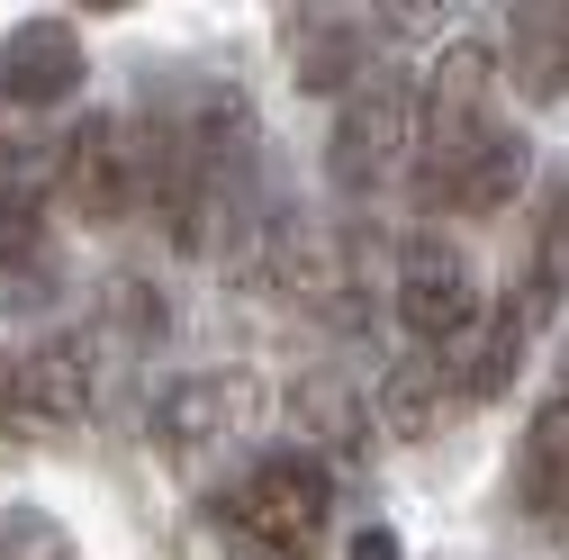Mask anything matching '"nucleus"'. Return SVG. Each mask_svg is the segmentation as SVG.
<instances>
[{"label": "nucleus", "mask_w": 569, "mask_h": 560, "mask_svg": "<svg viewBox=\"0 0 569 560\" xmlns=\"http://www.w3.org/2000/svg\"><path fill=\"white\" fill-rule=\"evenodd\" d=\"M0 560H73V533L37 507H10L0 516Z\"/></svg>", "instance_id": "20"}, {"label": "nucleus", "mask_w": 569, "mask_h": 560, "mask_svg": "<svg viewBox=\"0 0 569 560\" xmlns=\"http://www.w3.org/2000/svg\"><path fill=\"white\" fill-rule=\"evenodd\" d=\"M100 407V334L91 326H54L28 353H10L0 380V426L10 434H63Z\"/></svg>", "instance_id": "4"}, {"label": "nucleus", "mask_w": 569, "mask_h": 560, "mask_svg": "<svg viewBox=\"0 0 569 560\" xmlns=\"http://www.w3.org/2000/svg\"><path fill=\"white\" fill-rule=\"evenodd\" d=\"M352 560H398V542H389V533L371 524V533H352Z\"/></svg>", "instance_id": "21"}, {"label": "nucleus", "mask_w": 569, "mask_h": 560, "mask_svg": "<svg viewBox=\"0 0 569 560\" xmlns=\"http://www.w3.org/2000/svg\"><path fill=\"white\" fill-rule=\"evenodd\" d=\"M280 37H290V82L317 91V100H352L362 82V19L352 10H280Z\"/></svg>", "instance_id": "10"}, {"label": "nucleus", "mask_w": 569, "mask_h": 560, "mask_svg": "<svg viewBox=\"0 0 569 560\" xmlns=\"http://www.w3.org/2000/svg\"><path fill=\"white\" fill-rule=\"evenodd\" d=\"M326 163H335L343 190H398V181H416V91L398 73L362 82V91L335 109Z\"/></svg>", "instance_id": "6"}, {"label": "nucleus", "mask_w": 569, "mask_h": 560, "mask_svg": "<svg viewBox=\"0 0 569 560\" xmlns=\"http://www.w3.org/2000/svg\"><path fill=\"white\" fill-rule=\"evenodd\" d=\"M91 54H82V28L73 19H19L0 37V100L10 109H63L82 91Z\"/></svg>", "instance_id": "9"}, {"label": "nucleus", "mask_w": 569, "mask_h": 560, "mask_svg": "<svg viewBox=\"0 0 569 560\" xmlns=\"http://www.w3.org/2000/svg\"><path fill=\"white\" fill-rule=\"evenodd\" d=\"M525 334H533L525 299L479 308V326H470L461 343H443V371L461 380V398H507V389H516V371H525Z\"/></svg>", "instance_id": "12"}, {"label": "nucleus", "mask_w": 569, "mask_h": 560, "mask_svg": "<svg viewBox=\"0 0 569 560\" xmlns=\"http://www.w3.org/2000/svg\"><path fill=\"white\" fill-rule=\"evenodd\" d=\"M497 136H507L497 127V54L479 37H452L435 54V73H425V91H416V199H435Z\"/></svg>", "instance_id": "2"}, {"label": "nucleus", "mask_w": 569, "mask_h": 560, "mask_svg": "<svg viewBox=\"0 0 569 560\" xmlns=\"http://www.w3.org/2000/svg\"><path fill=\"white\" fill-rule=\"evenodd\" d=\"M380 398H389V434H407V443L443 434V426H452V407H470L461 380L443 371V353H407V362L380 380Z\"/></svg>", "instance_id": "15"}, {"label": "nucleus", "mask_w": 569, "mask_h": 560, "mask_svg": "<svg viewBox=\"0 0 569 560\" xmlns=\"http://www.w3.org/2000/svg\"><path fill=\"white\" fill-rule=\"evenodd\" d=\"M262 280L280 290V308H299V317L362 326V280H352V253H343L317 218H262Z\"/></svg>", "instance_id": "8"}, {"label": "nucleus", "mask_w": 569, "mask_h": 560, "mask_svg": "<svg viewBox=\"0 0 569 560\" xmlns=\"http://www.w3.org/2000/svg\"><path fill=\"white\" fill-rule=\"evenodd\" d=\"M525 317H551V308H569V172H551L542 181V199H533V253H525Z\"/></svg>", "instance_id": "14"}, {"label": "nucleus", "mask_w": 569, "mask_h": 560, "mask_svg": "<svg viewBox=\"0 0 569 560\" xmlns=\"http://www.w3.org/2000/svg\"><path fill=\"white\" fill-rule=\"evenodd\" d=\"M100 308H109V326H118L127 343H163V326H172V317H163V290H154V280H127V271L100 290Z\"/></svg>", "instance_id": "19"}, {"label": "nucleus", "mask_w": 569, "mask_h": 560, "mask_svg": "<svg viewBox=\"0 0 569 560\" xmlns=\"http://www.w3.org/2000/svg\"><path fill=\"white\" fill-rule=\"evenodd\" d=\"M525 172H533V146L507 127V136H497V146H488L479 163H461V172H452L435 199H425V208H443V218H497V208H507V199L525 190Z\"/></svg>", "instance_id": "16"}, {"label": "nucleus", "mask_w": 569, "mask_h": 560, "mask_svg": "<svg viewBox=\"0 0 569 560\" xmlns=\"http://www.w3.org/2000/svg\"><path fill=\"white\" fill-rule=\"evenodd\" d=\"M146 426L172 461H227L236 443H253L262 426V380L253 371H190V380H163Z\"/></svg>", "instance_id": "5"}, {"label": "nucleus", "mask_w": 569, "mask_h": 560, "mask_svg": "<svg viewBox=\"0 0 569 560\" xmlns=\"http://www.w3.org/2000/svg\"><path fill=\"white\" fill-rule=\"evenodd\" d=\"M516 498L533 524H551L569 542V389L542 398V416L525 426V452H516Z\"/></svg>", "instance_id": "13"}, {"label": "nucleus", "mask_w": 569, "mask_h": 560, "mask_svg": "<svg viewBox=\"0 0 569 560\" xmlns=\"http://www.w3.org/2000/svg\"><path fill=\"white\" fill-rule=\"evenodd\" d=\"M507 82L533 109L569 100V10H560V0H525V10H507Z\"/></svg>", "instance_id": "11"}, {"label": "nucleus", "mask_w": 569, "mask_h": 560, "mask_svg": "<svg viewBox=\"0 0 569 560\" xmlns=\"http://www.w3.org/2000/svg\"><path fill=\"white\" fill-rule=\"evenodd\" d=\"M389 308H398V326L416 334V353L461 343V334L479 326V271H470V253H461L452 236H435V227H416V236L398 244Z\"/></svg>", "instance_id": "7"}, {"label": "nucleus", "mask_w": 569, "mask_h": 560, "mask_svg": "<svg viewBox=\"0 0 569 560\" xmlns=\"http://www.w3.org/2000/svg\"><path fill=\"white\" fill-rule=\"evenodd\" d=\"M46 190L54 181H0V299L46 280Z\"/></svg>", "instance_id": "17"}, {"label": "nucleus", "mask_w": 569, "mask_h": 560, "mask_svg": "<svg viewBox=\"0 0 569 560\" xmlns=\"http://www.w3.org/2000/svg\"><path fill=\"white\" fill-rule=\"evenodd\" d=\"M0 380H10V353H0Z\"/></svg>", "instance_id": "22"}, {"label": "nucleus", "mask_w": 569, "mask_h": 560, "mask_svg": "<svg viewBox=\"0 0 569 560\" xmlns=\"http://www.w3.org/2000/svg\"><path fill=\"white\" fill-rule=\"evenodd\" d=\"M290 416L335 452V461H362V443H371V426H362V398H352L343 380H326V371H308L299 389H290Z\"/></svg>", "instance_id": "18"}, {"label": "nucleus", "mask_w": 569, "mask_h": 560, "mask_svg": "<svg viewBox=\"0 0 569 560\" xmlns=\"http://www.w3.org/2000/svg\"><path fill=\"white\" fill-rule=\"evenodd\" d=\"M54 199L73 208L82 227H118L146 208V127L118 118V109H82L63 127V154H54Z\"/></svg>", "instance_id": "3"}, {"label": "nucleus", "mask_w": 569, "mask_h": 560, "mask_svg": "<svg viewBox=\"0 0 569 560\" xmlns=\"http://www.w3.org/2000/svg\"><path fill=\"white\" fill-rule=\"evenodd\" d=\"M227 533L253 560H326L335 542V479L317 452H262L227 498H218Z\"/></svg>", "instance_id": "1"}]
</instances>
